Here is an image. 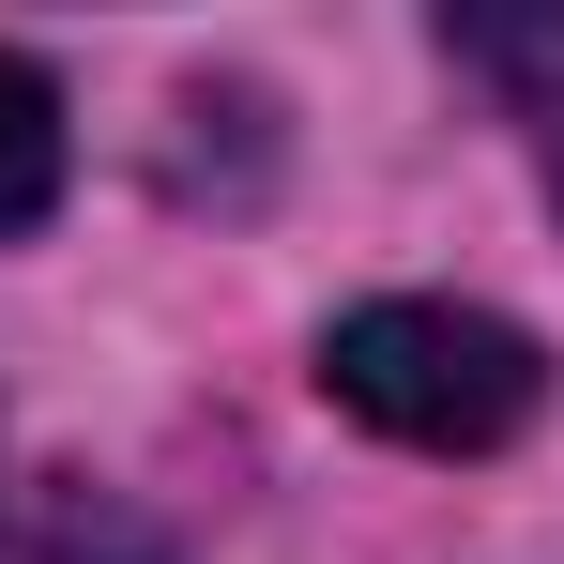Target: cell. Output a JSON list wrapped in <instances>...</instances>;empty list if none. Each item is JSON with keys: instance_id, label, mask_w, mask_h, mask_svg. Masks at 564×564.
I'll use <instances>...</instances> for the list:
<instances>
[{"instance_id": "obj_1", "label": "cell", "mask_w": 564, "mask_h": 564, "mask_svg": "<svg viewBox=\"0 0 564 564\" xmlns=\"http://www.w3.org/2000/svg\"><path fill=\"white\" fill-rule=\"evenodd\" d=\"M321 397L412 458H488L550 412V351L488 305H351L321 336Z\"/></svg>"}, {"instance_id": "obj_2", "label": "cell", "mask_w": 564, "mask_h": 564, "mask_svg": "<svg viewBox=\"0 0 564 564\" xmlns=\"http://www.w3.org/2000/svg\"><path fill=\"white\" fill-rule=\"evenodd\" d=\"M443 46H458V77H488V93L534 122V153H550V184H564V0H534V15H443Z\"/></svg>"}, {"instance_id": "obj_3", "label": "cell", "mask_w": 564, "mask_h": 564, "mask_svg": "<svg viewBox=\"0 0 564 564\" xmlns=\"http://www.w3.org/2000/svg\"><path fill=\"white\" fill-rule=\"evenodd\" d=\"M46 198H62V93L0 46V229H31Z\"/></svg>"}, {"instance_id": "obj_4", "label": "cell", "mask_w": 564, "mask_h": 564, "mask_svg": "<svg viewBox=\"0 0 564 564\" xmlns=\"http://www.w3.org/2000/svg\"><path fill=\"white\" fill-rule=\"evenodd\" d=\"M31 564H169V550H153V534H122V519H62Z\"/></svg>"}]
</instances>
